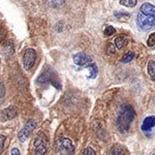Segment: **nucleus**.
I'll list each match as a JSON object with an SVG mask.
<instances>
[{
	"mask_svg": "<svg viewBox=\"0 0 155 155\" xmlns=\"http://www.w3.org/2000/svg\"><path fill=\"white\" fill-rule=\"evenodd\" d=\"M12 155H20V150L18 148H14L12 150Z\"/></svg>",
	"mask_w": 155,
	"mask_h": 155,
	"instance_id": "b1692460",
	"label": "nucleus"
},
{
	"mask_svg": "<svg viewBox=\"0 0 155 155\" xmlns=\"http://www.w3.org/2000/svg\"><path fill=\"white\" fill-rule=\"evenodd\" d=\"M115 28L113 26H107L104 28V35L106 36H111V35H113V34L115 33Z\"/></svg>",
	"mask_w": 155,
	"mask_h": 155,
	"instance_id": "6ab92c4d",
	"label": "nucleus"
},
{
	"mask_svg": "<svg viewBox=\"0 0 155 155\" xmlns=\"http://www.w3.org/2000/svg\"><path fill=\"white\" fill-rule=\"evenodd\" d=\"M3 37H4V35H3V32H2V29L0 28V44L2 42V41H3Z\"/></svg>",
	"mask_w": 155,
	"mask_h": 155,
	"instance_id": "393cba45",
	"label": "nucleus"
},
{
	"mask_svg": "<svg viewBox=\"0 0 155 155\" xmlns=\"http://www.w3.org/2000/svg\"><path fill=\"white\" fill-rule=\"evenodd\" d=\"M107 54H114L115 53V48H114V45H112V44H110V45H107Z\"/></svg>",
	"mask_w": 155,
	"mask_h": 155,
	"instance_id": "412c9836",
	"label": "nucleus"
},
{
	"mask_svg": "<svg viewBox=\"0 0 155 155\" xmlns=\"http://www.w3.org/2000/svg\"><path fill=\"white\" fill-rule=\"evenodd\" d=\"M137 25L141 30L147 31L155 26V6L149 2L141 5L137 16Z\"/></svg>",
	"mask_w": 155,
	"mask_h": 155,
	"instance_id": "f257e3e1",
	"label": "nucleus"
},
{
	"mask_svg": "<svg viewBox=\"0 0 155 155\" xmlns=\"http://www.w3.org/2000/svg\"><path fill=\"white\" fill-rule=\"evenodd\" d=\"M111 155H126V151L123 147L119 145H114L111 149Z\"/></svg>",
	"mask_w": 155,
	"mask_h": 155,
	"instance_id": "f8f14e48",
	"label": "nucleus"
},
{
	"mask_svg": "<svg viewBox=\"0 0 155 155\" xmlns=\"http://www.w3.org/2000/svg\"><path fill=\"white\" fill-rule=\"evenodd\" d=\"M48 139L42 131H39L34 141V154L35 155H45L48 150Z\"/></svg>",
	"mask_w": 155,
	"mask_h": 155,
	"instance_id": "20e7f679",
	"label": "nucleus"
},
{
	"mask_svg": "<svg viewBox=\"0 0 155 155\" xmlns=\"http://www.w3.org/2000/svg\"><path fill=\"white\" fill-rule=\"evenodd\" d=\"M36 60V52L33 49H27L23 55V64L25 69L30 71L33 67Z\"/></svg>",
	"mask_w": 155,
	"mask_h": 155,
	"instance_id": "0eeeda50",
	"label": "nucleus"
},
{
	"mask_svg": "<svg viewBox=\"0 0 155 155\" xmlns=\"http://www.w3.org/2000/svg\"><path fill=\"white\" fill-rule=\"evenodd\" d=\"M57 150L60 155H74L76 152L74 145L68 137H61L57 141Z\"/></svg>",
	"mask_w": 155,
	"mask_h": 155,
	"instance_id": "7ed1b4c3",
	"label": "nucleus"
},
{
	"mask_svg": "<svg viewBox=\"0 0 155 155\" xmlns=\"http://www.w3.org/2000/svg\"><path fill=\"white\" fill-rule=\"evenodd\" d=\"M74 63L79 66L82 67H89L93 62H92V58L89 57L88 55H86L85 53H77L72 56Z\"/></svg>",
	"mask_w": 155,
	"mask_h": 155,
	"instance_id": "6e6552de",
	"label": "nucleus"
},
{
	"mask_svg": "<svg viewBox=\"0 0 155 155\" xmlns=\"http://www.w3.org/2000/svg\"><path fill=\"white\" fill-rule=\"evenodd\" d=\"M134 116H136V113H134V110L131 106L125 104V106L122 107L116 121L119 131L126 132L130 128V124L132 123V121L134 119Z\"/></svg>",
	"mask_w": 155,
	"mask_h": 155,
	"instance_id": "f03ea898",
	"label": "nucleus"
},
{
	"mask_svg": "<svg viewBox=\"0 0 155 155\" xmlns=\"http://www.w3.org/2000/svg\"><path fill=\"white\" fill-rule=\"evenodd\" d=\"M134 58V52H127V53L124 55L123 57H122V59H121V61L123 62V63H128V62H130L132 61Z\"/></svg>",
	"mask_w": 155,
	"mask_h": 155,
	"instance_id": "4468645a",
	"label": "nucleus"
},
{
	"mask_svg": "<svg viewBox=\"0 0 155 155\" xmlns=\"http://www.w3.org/2000/svg\"><path fill=\"white\" fill-rule=\"evenodd\" d=\"M89 71H90V76L88 77V79H94V78L97 76V72H98L96 64L92 63L91 65L89 66Z\"/></svg>",
	"mask_w": 155,
	"mask_h": 155,
	"instance_id": "2eb2a0df",
	"label": "nucleus"
},
{
	"mask_svg": "<svg viewBox=\"0 0 155 155\" xmlns=\"http://www.w3.org/2000/svg\"><path fill=\"white\" fill-rule=\"evenodd\" d=\"M128 44V38L125 35H119L115 39V45H116L117 49H122Z\"/></svg>",
	"mask_w": 155,
	"mask_h": 155,
	"instance_id": "9b49d317",
	"label": "nucleus"
},
{
	"mask_svg": "<svg viewBox=\"0 0 155 155\" xmlns=\"http://www.w3.org/2000/svg\"><path fill=\"white\" fill-rule=\"evenodd\" d=\"M147 46L148 47H155V32L151 33L147 39Z\"/></svg>",
	"mask_w": 155,
	"mask_h": 155,
	"instance_id": "a211bd4d",
	"label": "nucleus"
},
{
	"mask_svg": "<svg viewBox=\"0 0 155 155\" xmlns=\"http://www.w3.org/2000/svg\"><path fill=\"white\" fill-rule=\"evenodd\" d=\"M4 94H5V88H4V85L2 83H0V98H2V97L4 96Z\"/></svg>",
	"mask_w": 155,
	"mask_h": 155,
	"instance_id": "4be33fe9",
	"label": "nucleus"
},
{
	"mask_svg": "<svg viewBox=\"0 0 155 155\" xmlns=\"http://www.w3.org/2000/svg\"><path fill=\"white\" fill-rule=\"evenodd\" d=\"M35 127H36L35 120H29V121L26 123V125L24 126V128L19 131V134H18L19 141L22 142V143H24V142L30 137V134L33 132V130L35 129Z\"/></svg>",
	"mask_w": 155,
	"mask_h": 155,
	"instance_id": "423d86ee",
	"label": "nucleus"
},
{
	"mask_svg": "<svg viewBox=\"0 0 155 155\" xmlns=\"http://www.w3.org/2000/svg\"><path fill=\"white\" fill-rule=\"evenodd\" d=\"M83 155H96V153L91 147H87V148L83 151Z\"/></svg>",
	"mask_w": 155,
	"mask_h": 155,
	"instance_id": "aec40b11",
	"label": "nucleus"
},
{
	"mask_svg": "<svg viewBox=\"0 0 155 155\" xmlns=\"http://www.w3.org/2000/svg\"><path fill=\"white\" fill-rule=\"evenodd\" d=\"M147 69H148V74H149L150 78L155 81V61L154 60H150L148 62Z\"/></svg>",
	"mask_w": 155,
	"mask_h": 155,
	"instance_id": "ddd939ff",
	"label": "nucleus"
},
{
	"mask_svg": "<svg viewBox=\"0 0 155 155\" xmlns=\"http://www.w3.org/2000/svg\"><path fill=\"white\" fill-rule=\"evenodd\" d=\"M38 82L39 83H48V82H52L54 85H56V78H55V74L51 71H46L38 77Z\"/></svg>",
	"mask_w": 155,
	"mask_h": 155,
	"instance_id": "1a4fd4ad",
	"label": "nucleus"
},
{
	"mask_svg": "<svg viewBox=\"0 0 155 155\" xmlns=\"http://www.w3.org/2000/svg\"><path fill=\"white\" fill-rule=\"evenodd\" d=\"M141 130L147 137H155V116H148L144 119L141 125Z\"/></svg>",
	"mask_w": 155,
	"mask_h": 155,
	"instance_id": "39448f33",
	"label": "nucleus"
},
{
	"mask_svg": "<svg viewBox=\"0 0 155 155\" xmlns=\"http://www.w3.org/2000/svg\"><path fill=\"white\" fill-rule=\"evenodd\" d=\"M47 1L52 7H60L65 3V0H47Z\"/></svg>",
	"mask_w": 155,
	"mask_h": 155,
	"instance_id": "f3484780",
	"label": "nucleus"
},
{
	"mask_svg": "<svg viewBox=\"0 0 155 155\" xmlns=\"http://www.w3.org/2000/svg\"><path fill=\"white\" fill-rule=\"evenodd\" d=\"M119 2L126 7H134L137 3V0H119Z\"/></svg>",
	"mask_w": 155,
	"mask_h": 155,
	"instance_id": "dca6fc26",
	"label": "nucleus"
},
{
	"mask_svg": "<svg viewBox=\"0 0 155 155\" xmlns=\"http://www.w3.org/2000/svg\"><path fill=\"white\" fill-rule=\"evenodd\" d=\"M17 115V109L15 107H8L7 109L3 110L1 113V119L3 120V121H5V120H11L12 118H15Z\"/></svg>",
	"mask_w": 155,
	"mask_h": 155,
	"instance_id": "9d476101",
	"label": "nucleus"
},
{
	"mask_svg": "<svg viewBox=\"0 0 155 155\" xmlns=\"http://www.w3.org/2000/svg\"><path fill=\"white\" fill-rule=\"evenodd\" d=\"M4 142H5V137L0 134V150H2V148H3Z\"/></svg>",
	"mask_w": 155,
	"mask_h": 155,
	"instance_id": "5701e85b",
	"label": "nucleus"
},
{
	"mask_svg": "<svg viewBox=\"0 0 155 155\" xmlns=\"http://www.w3.org/2000/svg\"><path fill=\"white\" fill-rule=\"evenodd\" d=\"M153 155H155V153H154V154H153Z\"/></svg>",
	"mask_w": 155,
	"mask_h": 155,
	"instance_id": "a878e982",
	"label": "nucleus"
}]
</instances>
